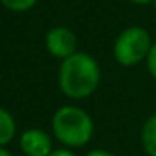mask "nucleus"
<instances>
[{
  "mask_svg": "<svg viewBox=\"0 0 156 156\" xmlns=\"http://www.w3.org/2000/svg\"><path fill=\"white\" fill-rule=\"evenodd\" d=\"M84 156H116V154L106 148H94V149H89Z\"/></svg>",
  "mask_w": 156,
  "mask_h": 156,
  "instance_id": "nucleus-10",
  "label": "nucleus"
},
{
  "mask_svg": "<svg viewBox=\"0 0 156 156\" xmlns=\"http://www.w3.org/2000/svg\"><path fill=\"white\" fill-rule=\"evenodd\" d=\"M151 45V34L141 25H131L122 29L114 39L112 57L122 67H134L141 62H146Z\"/></svg>",
  "mask_w": 156,
  "mask_h": 156,
  "instance_id": "nucleus-3",
  "label": "nucleus"
},
{
  "mask_svg": "<svg viewBox=\"0 0 156 156\" xmlns=\"http://www.w3.org/2000/svg\"><path fill=\"white\" fill-rule=\"evenodd\" d=\"M52 136L64 148L81 149L92 141L96 124L92 116L84 108L76 104H64L52 114Z\"/></svg>",
  "mask_w": 156,
  "mask_h": 156,
  "instance_id": "nucleus-2",
  "label": "nucleus"
},
{
  "mask_svg": "<svg viewBox=\"0 0 156 156\" xmlns=\"http://www.w3.org/2000/svg\"><path fill=\"white\" fill-rule=\"evenodd\" d=\"M144 64H146L148 74L156 81V41H153V45H151V49H149V54H148V57H146Z\"/></svg>",
  "mask_w": 156,
  "mask_h": 156,
  "instance_id": "nucleus-9",
  "label": "nucleus"
},
{
  "mask_svg": "<svg viewBox=\"0 0 156 156\" xmlns=\"http://www.w3.org/2000/svg\"><path fill=\"white\" fill-rule=\"evenodd\" d=\"M151 5H153V9H154V12H156V0H154V2H153Z\"/></svg>",
  "mask_w": 156,
  "mask_h": 156,
  "instance_id": "nucleus-14",
  "label": "nucleus"
},
{
  "mask_svg": "<svg viewBox=\"0 0 156 156\" xmlns=\"http://www.w3.org/2000/svg\"><path fill=\"white\" fill-rule=\"evenodd\" d=\"M19 144L25 156H51V153L54 151L51 134L39 128L24 131L20 134Z\"/></svg>",
  "mask_w": 156,
  "mask_h": 156,
  "instance_id": "nucleus-5",
  "label": "nucleus"
},
{
  "mask_svg": "<svg viewBox=\"0 0 156 156\" xmlns=\"http://www.w3.org/2000/svg\"><path fill=\"white\" fill-rule=\"evenodd\" d=\"M139 144L146 156H156V111L149 114L141 124Z\"/></svg>",
  "mask_w": 156,
  "mask_h": 156,
  "instance_id": "nucleus-6",
  "label": "nucleus"
},
{
  "mask_svg": "<svg viewBox=\"0 0 156 156\" xmlns=\"http://www.w3.org/2000/svg\"><path fill=\"white\" fill-rule=\"evenodd\" d=\"M51 156H77V154L69 148H57L51 153Z\"/></svg>",
  "mask_w": 156,
  "mask_h": 156,
  "instance_id": "nucleus-11",
  "label": "nucleus"
},
{
  "mask_svg": "<svg viewBox=\"0 0 156 156\" xmlns=\"http://www.w3.org/2000/svg\"><path fill=\"white\" fill-rule=\"evenodd\" d=\"M4 7L14 12H27L37 4V0H0Z\"/></svg>",
  "mask_w": 156,
  "mask_h": 156,
  "instance_id": "nucleus-8",
  "label": "nucleus"
},
{
  "mask_svg": "<svg viewBox=\"0 0 156 156\" xmlns=\"http://www.w3.org/2000/svg\"><path fill=\"white\" fill-rule=\"evenodd\" d=\"M129 2H133L136 5H151L154 0H129Z\"/></svg>",
  "mask_w": 156,
  "mask_h": 156,
  "instance_id": "nucleus-12",
  "label": "nucleus"
},
{
  "mask_svg": "<svg viewBox=\"0 0 156 156\" xmlns=\"http://www.w3.org/2000/svg\"><path fill=\"white\" fill-rule=\"evenodd\" d=\"M15 131H17V124H15L14 116L4 108H0V148H4L12 141Z\"/></svg>",
  "mask_w": 156,
  "mask_h": 156,
  "instance_id": "nucleus-7",
  "label": "nucleus"
},
{
  "mask_svg": "<svg viewBox=\"0 0 156 156\" xmlns=\"http://www.w3.org/2000/svg\"><path fill=\"white\" fill-rule=\"evenodd\" d=\"M45 49L52 57L64 61L77 52V37L67 27H54L45 34Z\"/></svg>",
  "mask_w": 156,
  "mask_h": 156,
  "instance_id": "nucleus-4",
  "label": "nucleus"
},
{
  "mask_svg": "<svg viewBox=\"0 0 156 156\" xmlns=\"http://www.w3.org/2000/svg\"><path fill=\"white\" fill-rule=\"evenodd\" d=\"M0 156H12L10 153L7 151V149H4V148H0Z\"/></svg>",
  "mask_w": 156,
  "mask_h": 156,
  "instance_id": "nucleus-13",
  "label": "nucleus"
},
{
  "mask_svg": "<svg viewBox=\"0 0 156 156\" xmlns=\"http://www.w3.org/2000/svg\"><path fill=\"white\" fill-rule=\"evenodd\" d=\"M101 84V66L87 52H76L59 66V91L71 101H84L98 91Z\"/></svg>",
  "mask_w": 156,
  "mask_h": 156,
  "instance_id": "nucleus-1",
  "label": "nucleus"
}]
</instances>
